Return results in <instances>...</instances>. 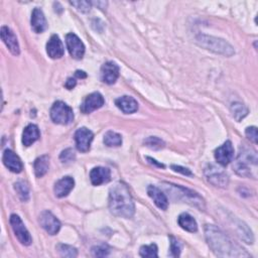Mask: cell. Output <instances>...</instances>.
Returning a JSON list of instances; mask_svg holds the SVG:
<instances>
[{"mask_svg":"<svg viewBox=\"0 0 258 258\" xmlns=\"http://www.w3.org/2000/svg\"><path fill=\"white\" fill-rule=\"evenodd\" d=\"M205 236L212 251L219 257H249L241 246L234 243L224 232L214 225H206Z\"/></svg>","mask_w":258,"mask_h":258,"instance_id":"6da1fadb","label":"cell"},{"mask_svg":"<svg viewBox=\"0 0 258 258\" xmlns=\"http://www.w3.org/2000/svg\"><path fill=\"white\" fill-rule=\"evenodd\" d=\"M109 209L113 215L125 219H129L134 215V202L125 184L117 183L110 189Z\"/></svg>","mask_w":258,"mask_h":258,"instance_id":"7a4b0ae2","label":"cell"},{"mask_svg":"<svg viewBox=\"0 0 258 258\" xmlns=\"http://www.w3.org/2000/svg\"><path fill=\"white\" fill-rule=\"evenodd\" d=\"M257 153L256 151L248 146H243L234 161L233 168L237 175L244 178L256 179L257 169Z\"/></svg>","mask_w":258,"mask_h":258,"instance_id":"3957f363","label":"cell"},{"mask_svg":"<svg viewBox=\"0 0 258 258\" xmlns=\"http://www.w3.org/2000/svg\"><path fill=\"white\" fill-rule=\"evenodd\" d=\"M197 43L200 47L206 50L226 57H231L235 53L233 47L222 39L200 35L197 37Z\"/></svg>","mask_w":258,"mask_h":258,"instance_id":"277c9868","label":"cell"},{"mask_svg":"<svg viewBox=\"0 0 258 258\" xmlns=\"http://www.w3.org/2000/svg\"><path fill=\"white\" fill-rule=\"evenodd\" d=\"M51 118L54 123L68 125L74 120L72 108L63 101H57L51 108Z\"/></svg>","mask_w":258,"mask_h":258,"instance_id":"5b68a950","label":"cell"},{"mask_svg":"<svg viewBox=\"0 0 258 258\" xmlns=\"http://www.w3.org/2000/svg\"><path fill=\"white\" fill-rule=\"evenodd\" d=\"M11 225L13 227V230L16 234V236L18 237V239L20 240V242L26 246H29L32 244L33 239L32 236L29 232V230L27 229V227L25 226L24 222L22 221V219L20 218V216L13 214L11 216Z\"/></svg>","mask_w":258,"mask_h":258,"instance_id":"8992f818","label":"cell"},{"mask_svg":"<svg viewBox=\"0 0 258 258\" xmlns=\"http://www.w3.org/2000/svg\"><path fill=\"white\" fill-rule=\"evenodd\" d=\"M205 175L208 182L216 187L226 188L228 186L229 179L227 174L222 169L216 167L215 165H212V164L208 165L205 169Z\"/></svg>","mask_w":258,"mask_h":258,"instance_id":"52a82bcc","label":"cell"},{"mask_svg":"<svg viewBox=\"0 0 258 258\" xmlns=\"http://www.w3.org/2000/svg\"><path fill=\"white\" fill-rule=\"evenodd\" d=\"M66 43L70 55L75 60H81L85 54V46L75 34H68L66 36Z\"/></svg>","mask_w":258,"mask_h":258,"instance_id":"ba28073f","label":"cell"},{"mask_svg":"<svg viewBox=\"0 0 258 258\" xmlns=\"http://www.w3.org/2000/svg\"><path fill=\"white\" fill-rule=\"evenodd\" d=\"M41 226L50 234L56 235L61 229V222L50 211H44L40 215Z\"/></svg>","mask_w":258,"mask_h":258,"instance_id":"9c48e42d","label":"cell"},{"mask_svg":"<svg viewBox=\"0 0 258 258\" xmlns=\"http://www.w3.org/2000/svg\"><path fill=\"white\" fill-rule=\"evenodd\" d=\"M93 138H94V134L91 130H89L86 127L79 128L75 133L76 146L78 150L81 152L89 151Z\"/></svg>","mask_w":258,"mask_h":258,"instance_id":"30bf717a","label":"cell"},{"mask_svg":"<svg viewBox=\"0 0 258 258\" xmlns=\"http://www.w3.org/2000/svg\"><path fill=\"white\" fill-rule=\"evenodd\" d=\"M215 158L222 166L228 165L234 158V148L232 142L227 140L215 150Z\"/></svg>","mask_w":258,"mask_h":258,"instance_id":"8fae6325","label":"cell"},{"mask_svg":"<svg viewBox=\"0 0 258 258\" xmlns=\"http://www.w3.org/2000/svg\"><path fill=\"white\" fill-rule=\"evenodd\" d=\"M105 103V100L103 98V96L98 93H92L89 96H87L85 98V100L83 101L82 105H81V111L85 114H89L99 108H101Z\"/></svg>","mask_w":258,"mask_h":258,"instance_id":"7c38bea8","label":"cell"},{"mask_svg":"<svg viewBox=\"0 0 258 258\" xmlns=\"http://www.w3.org/2000/svg\"><path fill=\"white\" fill-rule=\"evenodd\" d=\"M119 77V67L114 62H107L101 67V80L108 84H114Z\"/></svg>","mask_w":258,"mask_h":258,"instance_id":"4fadbf2b","label":"cell"},{"mask_svg":"<svg viewBox=\"0 0 258 258\" xmlns=\"http://www.w3.org/2000/svg\"><path fill=\"white\" fill-rule=\"evenodd\" d=\"M2 39L13 55H15V56L20 55L21 51H20V45L18 42V38L10 28H8V27L2 28Z\"/></svg>","mask_w":258,"mask_h":258,"instance_id":"5bb4252c","label":"cell"},{"mask_svg":"<svg viewBox=\"0 0 258 258\" xmlns=\"http://www.w3.org/2000/svg\"><path fill=\"white\" fill-rule=\"evenodd\" d=\"M4 163L5 165L13 173L19 174L23 170L24 165L23 162L21 160V158L11 149H7L4 153V157H3Z\"/></svg>","mask_w":258,"mask_h":258,"instance_id":"9a60e30c","label":"cell"},{"mask_svg":"<svg viewBox=\"0 0 258 258\" xmlns=\"http://www.w3.org/2000/svg\"><path fill=\"white\" fill-rule=\"evenodd\" d=\"M47 53H48L49 57L54 60L61 59L64 56V53H65L64 46H63L60 38L57 35L52 36L50 41L48 42Z\"/></svg>","mask_w":258,"mask_h":258,"instance_id":"2e32d148","label":"cell"},{"mask_svg":"<svg viewBox=\"0 0 258 258\" xmlns=\"http://www.w3.org/2000/svg\"><path fill=\"white\" fill-rule=\"evenodd\" d=\"M90 180L94 186L106 184L111 180V171L107 167H94L90 173Z\"/></svg>","mask_w":258,"mask_h":258,"instance_id":"e0dca14e","label":"cell"},{"mask_svg":"<svg viewBox=\"0 0 258 258\" xmlns=\"http://www.w3.org/2000/svg\"><path fill=\"white\" fill-rule=\"evenodd\" d=\"M32 28L35 33L42 34L48 29V23L42 10L36 8L32 14Z\"/></svg>","mask_w":258,"mask_h":258,"instance_id":"ac0fdd59","label":"cell"},{"mask_svg":"<svg viewBox=\"0 0 258 258\" xmlns=\"http://www.w3.org/2000/svg\"><path fill=\"white\" fill-rule=\"evenodd\" d=\"M74 186H75V182L73 178L71 177L63 178L60 181H58L55 185V189H54L55 195L58 198H64L71 193V191L74 189Z\"/></svg>","mask_w":258,"mask_h":258,"instance_id":"d6986e66","label":"cell"},{"mask_svg":"<svg viewBox=\"0 0 258 258\" xmlns=\"http://www.w3.org/2000/svg\"><path fill=\"white\" fill-rule=\"evenodd\" d=\"M147 194L152 199L154 204L161 210H166L168 207V200L164 193L154 186H148Z\"/></svg>","mask_w":258,"mask_h":258,"instance_id":"ffe728a7","label":"cell"},{"mask_svg":"<svg viewBox=\"0 0 258 258\" xmlns=\"http://www.w3.org/2000/svg\"><path fill=\"white\" fill-rule=\"evenodd\" d=\"M115 104L125 114L134 113L138 109V104H137L136 100L129 96H123V97L116 99Z\"/></svg>","mask_w":258,"mask_h":258,"instance_id":"44dd1931","label":"cell"},{"mask_svg":"<svg viewBox=\"0 0 258 258\" xmlns=\"http://www.w3.org/2000/svg\"><path fill=\"white\" fill-rule=\"evenodd\" d=\"M39 127L35 124L28 125L23 133V143L25 146H31L40 138Z\"/></svg>","mask_w":258,"mask_h":258,"instance_id":"7402d4cb","label":"cell"},{"mask_svg":"<svg viewBox=\"0 0 258 258\" xmlns=\"http://www.w3.org/2000/svg\"><path fill=\"white\" fill-rule=\"evenodd\" d=\"M35 174L38 178L44 177L50 167V157L49 155H42L38 157L34 163Z\"/></svg>","mask_w":258,"mask_h":258,"instance_id":"603a6c76","label":"cell"},{"mask_svg":"<svg viewBox=\"0 0 258 258\" xmlns=\"http://www.w3.org/2000/svg\"><path fill=\"white\" fill-rule=\"evenodd\" d=\"M178 222H179V225L186 231L194 233V232H197L198 230V224L194 219V217H192L190 214L184 213L180 215Z\"/></svg>","mask_w":258,"mask_h":258,"instance_id":"cb8c5ba5","label":"cell"},{"mask_svg":"<svg viewBox=\"0 0 258 258\" xmlns=\"http://www.w3.org/2000/svg\"><path fill=\"white\" fill-rule=\"evenodd\" d=\"M104 143L109 147H117L122 144V137L114 131H108L104 135Z\"/></svg>","mask_w":258,"mask_h":258,"instance_id":"d4e9b609","label":"cell"},{"mask_svg":"<svg viewBox=\"0 0 258 258\" xmlns=\"http://www.w3.org/2000/svg\"><path fill=\"white\" fill-rule=\"evenodd\" d=\"M231 112H232L233 117L237 121H240L241 119H243L248 114V108L242 103L235 102L231 105Z\"/></svg>","mask_w":258,"mask_h":258,"instance_id":"484cf974","label":"cell"},{"mask_svg":"<svg viewBox=\"0 0 258 258\" xmlns=\"http://www.w3.org/2000/svg\"><path fill=\"white\" fill-rule=\"evenodd\" d=\"M15 189L19 195V197L21 198L22 201L27 202L30 199V188L27 185V183L20 181L18 183H16L15 185Z\"/></svg>","mask_w":258,"mask_h":258,"instance_id":"4316f807","label":"cell"},{"mask_svg":"<svg viewBox=\"0 0 258 258\" xmlns=\"http://www.w3.org/2000/svg\"><path fill=\"white\" fill-rule=\"evenodd\" d=\"M57 250L62 257L74 258L78 255L77 249L74 248L73 246H70V245H67V244H59L57 246Z\"/></svg>","mask_w":258,"mask_h":258,"instance_id":"83f0119b","label":"cell"},{"mask_svg":"<svg viewBox=\"0 0 258 258\" xmlns=\"http://www.w3.org/2000/svg\"><path fill=\"white\" fill-rule=\"evenodd\" d=\"M139 254L142 257H150V258L157 257V246L155 244L144 245L140 248Z\"/></svg>","mask_w":258,"mask_h":258,"instance_id":"f1b7e54d","label":"cell"},{"mask_svg":"<svg viewBox=\"0 0 258 258\" xmlns=\"http://www.w3.org/2000/svg\"><path fill=\"white\" fill-rule=\"evenodd\" d=\"M144 144L147 147H149L151 149H156V150L157 149H161V148L164 147V142L160 138H158L156 136H150V137L146 138L144 140Z\"/></svg>","mask_w":258,"mask_h":258,"instance_id":"f546056e","label":"cell"},{"mask_svg":"<svg viewBox=\"0 0 258 258\" xmlns=\"http://www.w3.org/2000/svg\"><path fill=\"white\" fill-rule=\"evenodd\" d=\"M110 249L107 245H98V246H94L92 248V254L95 257H105L109 254Z\"/></svg>","mask_w":258,"mask_h":258,"instance_id":"4dcf8cb0","label":"cell"},{"mask_svg":"<svg viewBox=\"0 0 258 258\" xmlns=\"http://www.w3.org/2000/svg\"><path fill=\"white\" fill-rule=\"evenodd\" d=\"M170 256L173 257H179L180 254H181V249H182V246H181V243L174 237H170Z\"/></svg>","mask_w":258,"mask_h":258,"instance_id":"1f68e13d","label":"cell"},{"mask_svg":"<svg viewBox=\"0 0 258 258\" xmlns=\"http://www.w3.org/2000/svg\"><path fill=\"white\" fill-rule=\"evenodd\" d=\"M70 5L75 7L79 12L84 14L89 13L91 10V3L88 2H71Z\"/></svg>","mask_w":258,"mask_h":258,"instance_id":"d6a6232c","label":"cell"},{"mask_svg":"<svg viewBox=\"0 0 258 258\" xmlns=\"http://www.w3.org/2000/svg\"><path fill=\"white\" fill-rule=\"evenodd\" d=\"M76 157V154L74 152L73 149L71 148H68L66 150H64L61 155H60V159L62 160V162L64 163H69V162H72Z\"/></svg>","mask_w":258,"mask_h":258,"instance_id":"836d02e7","label":"cell"},{"mask_svg":"<svg viewBox=\"0 0 258 258\" xmlns=\"http://www.w3.org/2000/svg\"><path fill=\"white\" fill-rule=\"evenodd\" d=\"M245 134L246 136L254 143H257V128L255 126H251V127H248L246 128V131H245Z\"/></svg>","mask_w":258,"mask_h":258,"instance_id":"e575fe53","label":"cell"},{"mask_svg":"<svg viewBox=\"0 0 258 258\" xmlns=\"http://www.w3.org/2000/svg\"><path fill=\"white\" fill-rule=\"evenodd\" d=\"M171 168L175 170V171H178V173H181L185 176H192V171L189 169V168H186V167H183V166H180V165H171Z\"/></svg>","mask_w":258,"mask_h":258,"instance_id":"d590c367","label":"cell"},{"mask_svg":"<svg viewBox=\"0 0 258 258\" xmlns=\"http://www.w3.org/2000/svg\"><path fill=\"white\" fill-rule=\"evenodd\" d=\"M76 84H77V81H76V79H73V78H69L68 79V81L66 82V88H68L69 90H71V89H73V88H75V86H76Z\"/></svg>","mask_w":258,"mask_h":258,"instance_id":"8d00e7d4","label":"cell"},{"mask_svg":"<svg viewBox=\"0 0 258 258\" xmlns=\"http://www.w3.org/2000/svg\"><path fill=\"white\" fill-rule=\"evenodd\" d=\"M76 77L81 78V79H85V78L87 77V75H86V73L83 72V71H77V72H76Z\"/></svg>","mask_w":258,"mask_h":258,"instance_id":"74e56055","label":"cell"},{"mask_svg":"<svg viewBox=\"0 0 258 258\" xmlns=\"http://www.w3.org/2000/svg\"><path fill=\"white\" fill-rule=\"evenodd\" d=\"M147 159H148V160H150L152 163L157 164V165H158V166H160V167H164V165H163V164H161V163H157V162H156V160H154V159H152V158H150V157H147Z\"/></svg>","mask_w":258,"mask_h":258,"instance_id":"f35d334b","label":"cell"}]
</instances>
